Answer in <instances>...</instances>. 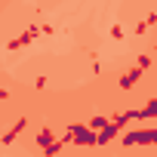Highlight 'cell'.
Returning <instances> with one entry per match:
<instances>
[{
    "label": "cell",
    "instance_id": "11",
    "mask_svg": "<svg viewBox=\"0 0 157 157\" xmlns=\"http://www.w3.org/2000/svg\"><path fill=\"white\" fill-rule=\"evenodd\" d=\"M145 25H157V13H151V16L145 19Z\"/></svg>",
    "mask_w": 157,
    "mask_h": 157
},
{
    "label": "cell",
    "instance_id": "4",
    "mask_svg": "<svg viewBox=\"0 0 157 157\" xmlns=\"http://www.w3.org/2000/svg\"><path fill=\"white\" fill-rule=\"evenodd\" d=\"M37 34H40V28H28V31H25V34H22L19 40H13V43H10V49H19V46H28V43H31V40L37 37Z\"/></svg>",
    "mask_w": 157,
    "mask_h": 157
},
{
    "label": "cell",
    "instance_id": "1",
    "mask_svg": "<svg viewBox=\"0 0 157 157\" xmlns=\"http://www.w3.org/2000/svg\"><path fill=\"white\" fill-rule=\"evenodd\" d=\"M123 145L132 148V145H157V129H129L123 136Z\"/></svg>",
    "mask_w": 157,
    "mask_h": 157
},
{
    "label": "cell",
    "instance_id": "10",
    "mask_svg": "<svg viewBox=\"0 0 157 157\" xmlns=\"http://www.w3.org/2000/svg\"><path fill=\"white\" fill-rule=\"evenodd\" d=\"M111 37L120 40V37H123V28H120V25H111Z\"/></svg>",
    "mask_w": 157,
    "mask_h": 157
},
{
    "label": "cell",
    "instance_id": "9",
    "mask_svg": "<svg viewBox=\"0 0 157 157\" xmlns=\"http://www.w3.org/2000/svg\"><path fill=\"white\" fill-rule=\"evenodd\" d=\"M148 65H151V56H139V62H136V68H142V71H145Z\"/></svg>",
    "mask_w": 157,
    "mask_h": 157
},
{
    "label": "cell",
    "instance_id": "2",
    "mask_svg": "<svg viewBox=\"0 0 157 157\" xmlns=\"http://www.w3.org/2000/svg\"><path fill=\"white\" fill-rule=\"evenodd\" d=\"M117 132H120V126H117V123L111 120V123H108V126H105L102 132H96V145H108V142H111V139H114Z\"/></svg>",
    "mask_w": 157,
    "mask_h": 157
},
{
    "label": "cell",
    "instance_id": "8",
    "mask_svg": "<svg viewBox=\"0 0 157 157\" xmlns=\"http://www.w3.org/2000/svg\"><path fill=\"white\" fill-rule=\"evenodd\" d=\"M52 142H56L52 129H40V132H37V145H40V148H46V145H52Z\"/></svg>",
    "mask_w": 157,
    "mask_h": 157
},
{
    "label": "cell",
    "instance_id": "3",
    "mask_svg": "<svg viewBox=\"0 0 157 157\" xmlns=\"http://www.w3.org/2000/svg\"><path fill=\"white\" fill-rule=\"evenodd\" d=\"M139 80H142V68H132V71H126V74L120 77V90H132Z\"/></svg>",
    "mask_w": 157,
    "mask_h": 157
},
{
    "label": "cell",
    "instance_id": "6",
    "mask_svg": "<svg viewBox=\"0 0 157 157\" xmlns=\"http://www.w3.org/2000/svg\"><path fill=\"white\" fill-rule=\"evenodd\" d=\"M139 117H142V120H154V117H157V96H154L145 108H139Z\"/></svg>",
    "mask_w": 157,
    "mask_h": 157
},
{
    "label": "cell",
    "instance_id": "7",
    "mask_svg": "<svg viewBox=\"0 0 157 157\" xmlns=\"http://www.w3.org/2000/svg\"><path fill=\"white\" fill-rule=\"evenodd\" d=\"M108 123H111V117H93V120H90V123H86V126H90V129H93V132H102V129H105V126H108Z\"/></svg>",
    "mask_w": 157,
    "mask_h": 157
},
{
    "label": "cell",
    "instance_id": "5",
    "mask_svg": "<svg viewBox=\"0 0 157 157\" xmlns=\"http://www.w3.org/2000/svg\"><path fill=\"white\" fill-rule=\"evenodd\" d=\"M25 126H28V120H25V117H19V123H13V129H10L3 139H0V142H3V145H10V142H13V139H16V136H19Z\"/></svg>",
    "mask_w": 157,
    "mask_h": 157
}]
</instances>
